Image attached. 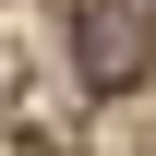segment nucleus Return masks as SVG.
I'll use <instances>...</instances> for the list:
<instances>
[{
  "label": "nucleus",
  "instance_id": "nucleus-1",
  "mask_svg": "<svg viewBox=\"0 0 156 156\" xmlns=\"http://www.w3.org/2000/svg\"><path fill=\"white\" fill-rule=\"evenodd\" d=\"M72 36H84V84H144L156 72V0H84Z\"/></svg>",
  "mask_w": 156,
  "mask_h": 156
}]
</instances>
